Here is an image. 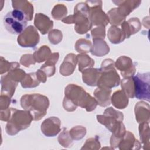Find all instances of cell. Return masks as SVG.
<instances>
[{
    "mask_svg": "<svg viewBox=\"0 0 150 150\" xmlns=\"http://www.w3.org/2000/svg\"><path fill=\"white\" fill-rule=\"evenodd\" d=\"M99 123L104 125L111 132L110 145L112 149L118 148L119 142L125 135L126 129L122 121L124 114L112 107L107 108L103 115H97Z\"/></svg>",
    "mask_w": 150,
    "mask_h": 150,
    "instance_id": "1",
    "label": "cell"
},
{
    "mask_svg": "<svg viewBox=\"0 0 150 150\" xmlns=\"http://www.w3.org/2000/svg\"><path fill=\"white\" fill-rule=\"evenodd\" d=\"M20 103L24 110L30 112L34 121H39L45 116L49 106L47 97L38 93L23 95Z\"/></svg>",
    "mask_w": 150,
    "mask_h": 150,
    "instance_id": "2",
    "label": "cell"
},
{
    "mask_svg": "<svg viewBox=\"0 0 150 150\" xmlns=\"http://www.w3.org/2000/svg\"><path fill=\"white\" fill-rule=\"evenodd\" d=\"M64 97L76 107L85 108L88 112L94 110L98 105L95 98L86 92L82 87L74 84H69L65 87Z\"/></svg>",
    "mask_w": 150,
    "mask_h": 150,
    "instance_id": "3",
    "label": "cell"
},
{
    "mask_svg": "<svg viewBox=\"0 0 150 150\" xmlns=\"http://www.w3.org/2000/svg\"><path fill=\"white\" fill-rule=\"evenodd\" d=\"M89 7L84 2L78 3L74 8L73 15L63 18L62 21L66 24L74 23L75 31L80 35L86 33L92 28V23L88 18Z\"/></svg>",
    "mask_w": 150,
    "mask_h": 150,
    "instance_id": "4",
    "label": "cell"
},
{
    "mask_svg": "<svg viewBox=\"0 0 150 150\" xmlns=\"http://www.w3.org/2000/svg\"><path fill=\"white\" fill-rule=\"evenodd\" d=\"M11 109V116L7 121L5 131L9 135H15L22 130L26 129L30 125L33 117L30 112L13 108Z\"/></svg>",
    "mask_w": 150,
    "mask_h": 150,
    "instance_id": "5",
    "label": "cell"
},
{
    "mask_svg": "<svg viewBox=\"0 0 150 150\" xmlns=\"http://www.w3.org/2000/svg\"><path fill=\"white\" fill-rule=\"evenodd\" d=\"M101 74L97 83V87L111 89L120 83V77L115 69V62L111 59H105L100 68Z\"/></svg>",
    "mask_w": 150,
    "mask_h": 150,
    "instance_id": "6",
    "label": "cell"
},
{
    "mask_svg": "<svg viewBox=\"0 0 150 150\" xmlns=\"http://www.w3.org/2000/svg\"><path fill=\"white\" fill-rule=\"evenodd\" d=\"M27 20L23 12L13 9L6 13L4 18V25L11 33L19 35L26 28Z\"/></svg>",
    "mask_w": 150,
    "mask_h": 150,
    "instance_id": "7",
    "label": "cell"
},
{
    "mask_svg": "<svg viewBox=\"0 0 150 150\" xmlns=\"http://www.w3.org/2000/svg\"><path fill=\"white\" fill-rule=\"evenodd\" d=\"M85 2L89 7L88 18L92 25L105 27L109 23V19L102 9V1H86Z\"/></svg>",
    "mask_w": 150,
    "mask_h": 150,
    "instance_id": "8",
    "label": "cell"
},
{
    "mask_svg": "<svg viewBox=\"0 0 150 150\" xmlns=\"http://www.w3.org/2000/svg\"><path fill=\"white\" fill-rule=\"evenodd\" d=\"M135 85V97L139 100H150L149 73H138L133 76Z\"/></svg>",
    "mask_w": 150,
    "mask_h": 150,
    "instance_id": "9",
    "label": "cell"
},
{
    "mask_svg": "<svg viewBox=\"0 0 150 150\" xmlns=\"http://www.w3.org/2000/svg\"><path fill=\"white\" fill-rule=\"evenodd\" d=\"M39 40L40 36L37 29L32 25L26 27L17 38L18 45L23 47H34Z\"/></svg>",
    "mask_w": 150,
    "mask_h": 150,
    "instance_id": "10",
    "label": "cell"
},
{
    "mask_svg": "<svg viewBox=\"0 0 150 150\" xmlns=\"http://www.w3.org/2000/svg\"><path fill=\"white\" fill-rule=\"evenodd\" d=\"M115 67L120 71L124 78L133 77L136 71V67L132 60L126 56H120L115 63Z\"/></svg>",
    "mask_w": 150,
    "mask_h": 150,
    "instance_id": "11",
    "label": "cell"
},
{
    "mask_svg": "<svg viewBox=\"0 0 150 150\" xmlns=\"http://www.w3.org/2000/svg\"><path fill=\"white\" fill-rule=\"evenodd\" d=\"M41 131L46 137L56 136L61 130V121L56 117H50L41 124Z\"/></svg>",
    "mask_w": 150,
    "mask_h": 150,
    "instance_id": "12",
    "label": "cell"
},
{
    "mask_svg": "<svg viewBox=\"0 0 150 150\" xmlns=\"http://www.w3.org/2000/svg\"><path fill=\"white\" fill-rule=\"evenodd\" d=\"M34 25L42 35H45L52 30L53 21L47 15L42 13H38L35 15Z\"/></svg>",
    "mask_w": 150,
    "mask_h": 150,
    "instance_id": "13",
    "label": "cell"
},
{
    "mask_svg": "<svg viewBox=\"0 0 150 150\" xmlns=\"http://www.w3.org/2000/svg\"><path fill=\"white\" fill-rule=\"evenodd\" d=\"M77 63V55L74 53H69L64 57L59 68V72L63 76H69L72 74Z\"/></svg>",
    "mask_w": 150,
    "mask_h": 150,
    "instance_id": "14",
    "label": "cell"
},
{
    "mask_svg": "<svg viewBox=\"0 0 150 150\" xmlns=\"http://www.w3.org/2000/svg\"><path fill=\"white\" fill-rule=\"evenodd\" d=\"M118 148L120 150H137L141 148V144L135 138L132 132L126 131L125 135L119 142Z\"/></svg>",
    "mask_w": 150,
    "mask_h": 150,
    "instance_id": "15",
    "label": "cell"
},
{
    "mask_svg": "<svg viewBox=\"0 0 150 150\" xmlns=\"http://www.w3.org/2000/svg\"><path fill=\"white\" fill-rule=\"evenodd\" d=\"M150 106L148 103L141 101L138 102L134 108L135 119L138 123L149 122L150 119Z\"/></svg>",
    "mask_w": 150,
    "mask_h": 150,
    "instance_id": "16",
    "label": "cell"
},
{
    "mask_svg": "<svg viewBox=\"0 0 150 150\" xmlns=\"http://www.w3.org/2000/svg\"><path fill=\"white\" fill-rule=\"evenodd\" d=\"M141 28V23L138 18H132L124 21L121 25V29L125 35L126 38L137 33Z\"/></svg>",
    "mask_w": 150,
    "mask_h": 150,
    "instance_id": "17",
    "label": "cell"
},
{
    "mask_svg": "<svg viewBox=\"0 0 150 150\" xmlns=\"http://www.w3.org/2000/svg\"><path fill=\"white\" fill-rule=\"evenodd\" d=\"M112 2L118 6L119 11L125 18L137 8L141 3V1L136 0L112 1Z\"/></svg>",
    "mask_w": 150,
    "mask_h": 150,
    "instance_id": "18",
    "label": "cell"
},
{
    "mask_svg": "<svg viewBox=\"0 0 150 150\" xmlns=\"http://www.w3.org/2000/svg\"><path fill=\"white\" fill-rule=\"evenodd\" d=\"M17 82L12 80L8 74L2 75L1 78V94H4L12 98L18 86Z\"/></svg>",
    "mask_w": 150,
    "mask_h": 150,
    "instance_id": "19",
    "label": "cell"
},
{
    "mask_svg": "<svg viewBox=\"0 0 150 150\" xmlns=\"http://www.w3.org/2000/svg\"><path fill=\"white\" fill-rule=\"evenodd\" d=\"M101 74L100 69L88 68L82 72L83 82L89 86H96Z\"/></svg>",
    "mask_w": 150,
    "mask_h": 150,
    "instance_id": "20",
    "label": "cell"
},
{
    "mask_svg": "<svg viewBox=\"0 0 150 150\" xmlns=\"http://www.w3.org/2000/svg\"><path fill=\"white\" fill-rule=\"evenodd\" d=\"M12 5L14 9L23 12L27 21H31L33 18L34 8L33 5L28 1H12Z\"/></svg>",
    "mask_w": 150,
    "mask_h": 150,
    "instance_id": "21",
    "label": "cell"
},
{
    "mask_svg": "<svg viewBox=\"0 0 150 150\" xmlns=\"http://www.w3.org/2000/svg\"><path fill=\"white\" fill-rule=\"evenodd\" d=\"M111 90L97 87L94 91V98L98 105L101 107H106L111 104Z\"/></svg>",
    "mask_w": 150,
    "mask_h": 150,
    "instance_id": "22",
    "label": "cell"
},
{
    "mask_svg": "<svg viewBox=\"0 0 150 150\" xmlns=\"http://www.w3.org/2000/svg\"><path fill=\"white\" fill-rule=\"evenodd\" d=\"M93 44L92 45L90 53L92 55L101 57L107 54L110 52V47L104 39H93Z\"/></svg>",
    "mask_w": 150,
    "mask_h": 150,
    "instance_id": "23",
    "label": "cell"
},
{
    "mask_svg": "<svg viewBox=\"0 0 150 150\" xmlns=\"http://www.w3.org/2000/svg\"><path fill=\"white\" fill-rule=\"evenodd\" d=\"M128 97L122 90L115 91L111 96V103L117 109H124L128 105Z\"/></svg>",
    "mask_w": 150,
    "mask_h": 150,
    "instance_id": "24",
    "label": "cell"
},
{
    "mask_svg": "<svg viewBox=\"0 0 150 150\" xmlns=\"http://www.w3.org/2000/svg\"><path fill=\"white\" fill-rule=\"evenodd\" d=\"M107 36L110 42L113 44H118L126 38L125 35L121 28L118 26H111L108 30Z\"/></svg>",
    "mask_w": 150,
    "mask_h": 150,
    "instance_id": "25",
    "label": "cell"
},
{
    "mask_svg": "<svg viewBox=\"0 0 150 150\" xmlns=\"http://www.w3.org/2000/svg\"><path fill=\"white\" fill-rule=\"evenodd\" d=\"M139 138L141 142L143 144V149L145 150L150 149V134L149 122L140 123L138 127Z\"/></svg>",
    "mask_w": 150,
    "mask_h": 150,
    "instance_id": "26",
    "label": "cell"
},
{
    "mask_svg": "<svg viewBox=\"0 0 150 150\" xmlns=\"http://www.w3.org/2000/svg\"><path fill=\"white\" fill-rule=\"evenodd\" d=\"M120 82L121 90L128 98H134L135 97V85L133 77L124 78Z\"/></svg>",
    "mask_w": 150,
    "mask_h": 150,
    "instance_id": "27",
    "label": "cell"
},
{
    "mask_svg": "<svg viewBox=\"0 0 150 150\" xmlns=\"http://www.w3.org/2000/svg\"><path fill=\"white\" fill-rule=\"evenodd\" d=\"M107 15L109 19V23L111 26H118L121 25L126 18L120 13L118 8H112L107 12Z\"/></svg>",
    "mask_w": 150,
    "mask_h": 150,
    "instance_id": "28",
    "label": "cell"
},
{
    "mask_svg": "<svg viewBox=\"0 0 150 150\" xmlns=\"http://www.w3.org/2000/svg\"><path fill=\"white\" fill-rule=\"evenodd\" d=\"M79 71L83 72L85 69L91 68L94 65V60L86 54H79L77 55Z\"/></svg>",
    "mask_w": 150,
    "mask_h": 150,
    "instance_id": "29",
    "label": "cell"
},
{
    "mask_svg": "<svg viewBox=\"0 0 150 150\" xmlns=\"http://www.w3.org/2000/svg\"><path fill=\"white\" fill-rule=\"evenodd\" d=\"M40 81L37 77L36 72L26 74L24 79L21 81V86L24 88H34L38 86Z\"/></svg>",
    "mask_w": 150,
    "mask_h": 150,
    "instance_id": "30",
    "label": "cell"
},
{
    "mask_svg": "<svg viewBox=\"0 0 150 150\" xmlns=\"http://www.w3.org/2000/svg\"><path fill=\"white\" fill-rule=\"evenodd\" d=\"M51 53V50L49 47L46 45H43L36 50L33 55L36 62L42 63L46 61Z\"/></svg>",
    "mask_w": 150,
    "mask_h": 150,
    "instance_id": "31",
    "label": "cell"
},
{
    "mask_svg": "<svg viewBox=\"0 0 150 150\" xmlns=\"http://www.w3.org/2000/svg\"><path fill=\"white\" fill-rule=\"evenodd\" d=\"M91 47V42L86 39H79L75 43V49L80 54H86L90 52Z\"/></svg>",
    "mask_w": 150,
    "mask_h": 150,
    "instance_id": "32",
    "label": "cell"
},
{
    "mask_svg": "<svg viewBox=\"0 0 150 150\" xmlns=\"http://www.w3.org/2000/svg\"><path fill=\"white\" fill-rule=\"evenodd\" d=\"M51 14L54 19L62 20L67 14V7L62 4H56L52 10Z\"/></svg>",
    "mask_w": 150,
    "mask_h": 150,
    "instance_id": "33",
    "label": "cell"
},
{
    "mask_svg": "<svg viewBox=\"0 0 150 150\" xmlns=\"http://www.w3.org/2000/svg\"><path fill=\"white\" fill-rule=\"evenodd\" d=\"M58 142L64 148H70L73 145V139L71 138L69 131L66 128H63V131L58 136Z\"/></svg>",
    "mask_w": 150,
    "mask_h": 150,
    "instance_id": "34",
    "label": "cell"
},
{
    "mask_svg": "<svg viewBox=\"0 0 150 150\" xmlns=\"http://www.w3.org/2000/svg\"><path fill=\"white\" fill-rule=\"evenodd\" d=\"M19 63L16 62H9L8 60L5 59L2 56H1L0 61V74L2 75L4 73L9 72V71L19 68Z\"/></svg>",
    "mask_w": 150,
    "mask_h": 150,
    "instance_id": "35",
    "label": "cell"
},
{
    "mask_svg": "<svg viewBox=\"0 0 150 150\" xmlns=\"http://www.w3.org/2000/svg\"><path fill=\"white\" fill-rule=\"evenodd\" d=\"M86 128L81 125L74 126L69 131L71 138L75 141L81 139L86 135Z\"/></svg>",
    "mask_w": 150,
    "mask_h": 150,
    "instance_id": "36",
    "label": "cell"
},
{
    "mask_svg": "<svg viewBox=\"0 0 150 150\" xmlns=\"http://www.w3.org/2000/svg\"><path fill=\"white\" fill-rule=\"evenodd\" d=\"M101 144L99 141V138L97 136L94 138H90L87 139L81 149H100Z\"/></svg>",
    "mask_w": 150,
    "mask_h": 150,
    "instance_id": "37",
    "label": "cell"
},
{
    "mask_svg": "<svg viewBox=\"0 0 150 150\" xmlns=\"http://www.w3.org/2000/svg\"><path fill=\"white\" fill-rule=\"evenodd\" d=\"M48 39L52 44L57 45L62 40V32L59 29H52L48 33Z\"/></svg>",
    "mask_w": 150,
    "mask_h": 150,
    "instance_id": "38",
    "label": "cell"
},
{
    "mask_svg": "<svg viewBox=\"0 0 150 150\" xmlns=\"http://www.w3.org/2000/svg\"><path fill=\"white\" fill-rule=\"evenodd\" d=\"M7 74L12 80L17 83L21 82L26 75V72L19 68L13 69L9 71Z\"/></svg>",
    "mask_w": 150,
    "mask_h": 150,
    "instance_id": "39",
    "label": "cell"
},
{
    "mask_svg": "<svg viewBox=\"0 0 150 150\" xmlns=\"http://www.w3.org/2000/svg\"><path fill=\"white\" fill-rule=\"evenodd\" d=\"M91 35L93 39H104L105 37V28L102 26H97L91 30Z\"/></svg>",
    "mask_w": 150,
    "mask_h": 150,
    "instance_id": "40",
    "label": "cell"
},
{
    "mask_svg": "<svg viewBox=\"0 0 150 150\" xmlns=\"http://www.w3.org/2000/svg\"><path fill=\"white\" fill-rule=\"evenodd\" d=\"M19 62L20 64L26 67H29L30 65L35 64L36 63L33 57V55L32 54H25L22 55Z\"/></svg>",
    "mask_w": 150,
    "mask_h": 150,
    "instance_id": "41",
    "label": "cell"
},
{
    "mask_svg": "<svg viewBox=\"0 0 150 150\" xmlns=\"http://www.w3.org/2000/svg\"><path fill=\"white\" fill-rule=\"evenodd\" d=\"M47 77L53 76L56 72L55 65H50L44 63L40 68Z\"/></svg>",
    "mask_w": 150,
    "mask_h": 150,
    "instance_id": "42",
    "label": "cell"
},
{
    "mask_svg": "<svg viewBox=\"0 0 150 150\" xmlns=\"http://www.w3.org/2000/svg\"><path fill=\"white\" fill-rule=\"evenodd\" d=\"M11 97L8 96L1 94L0 96V109L4 110L9 108L11 100Z\"/></svg>",
    "mask_w": 150,
    "mask_h": 150,
    "instance_id": "43",
    "label": "cell"
},
{
    "mask_svg": "<svg viewBox=\"0 0 150 150\" xmlns=\"http://www.w3.org/2000/svg\"><path fill=\"white\" fill-rule=\"evenodd\" d=\"M63 107L67 111L72 112L75 111L77 107L74 105L70 100L64 97L63 100Z\"/></svg>",
    "mask_w": 150,
    "mask_h": 150,
    "instance_id": "44",
    "label": "cell"
},
{
    "mask_svg": "<svg viewBox=\"0 0 150 150\" xmlns=\"http://www.w3.org/2000/svg\"><path fill=\"white\" fill-rule=\"evenodd\" d=\"M59 58V53L58 52L52 53L50 55L47 57L45 63L47 64L55 65L57 62Z\"/></svg>",
    "mask_w": 150,
    "mask_h": 150,
    "instance_id": "45",
    "label": "cell"
},
{
    "mask_svg": "<svg viewBox=\"0 0 150 150\" xmlns=\"http://www.w3.org/2000/svg\"><path fill=\"white\" fill-rule=\"evenodd\" d=\"M11 116V109L8 108L7 109L1 110L0 120L3 121H8Z\"/></svg>",
    "mask_w": 150,
    "mask_h": 150,
    "instance_id": "46",
    "label": "cell"
},
{
    "mask_svg": "<svg viewBox=\"0 0 150 150\" xmlns=\"http://www.w3.org/2000/svg\"><path fill=\"white\" fill-rule=\"evenodd\" d=\"M36 74L38 79H39V80L40 82L44 83H45L46 81L47 76H46V74L41 69L38 70L36 72Z\"/></svg>",
    "mask_w": 150,
    "mask_h": 150,
    "instance_id": "47",
    "label": "cell"
}]
</instances>
